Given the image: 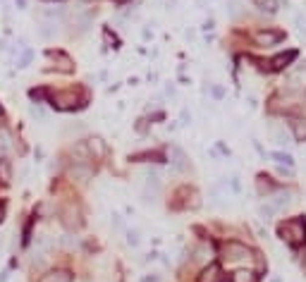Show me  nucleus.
<instances>
[{
	"label": "nucleus",
	"mask_w": 306,
	"mask_h": 282,
	"mask_svg": "<svg viewBox=\"0 0 306 282\" xmlns=\"http://www.w3.org/2000/svg\"><path fill=\"white\" fill-rule=\"evenodd\" d=\"M230 14H240V0H230Z\"/></svg>",
	"instance_id": "nucleus-26"
},
{
	"label": "nucleus",
	"mask_w": 306,
	"mask_h": 282,
	"mask_svg": "<svg viewBox=\"0 0 306 282\" xmlns=\"http://www.w3.org/2000/svg\"><path fill=\"white\" fill-rule=\"evenodd\" d=\"M280 234H282V239L290 246H302L306 242V223L299 220V218L287 220V223L280 225Z\"/></svg>",
	"instance_id": "nucleus-1"
},
{
	"label": "nucleus",
	"mask_w": 306,
	"mask_h": 282,
	"mask_svg": "<svg viewBox=\"0 0 306 282\" xmlns=\"http://www.w3.org/2000/svg\"><path fill=\"white\" fill-rule=\"evenodd\" d=\"M270 203H273V208H275V211H282V208H287V206H290V194H285V191H282V194H278L275 199H270Z\"/></svg>",
	"instance_id": "nucleus-14"
},
{
	"label": "nucleus",
	"mask_w": 306,
	"mask_h": 282,
	"mask_svg": "<svg viewBox=\"0 0 306 282\" xmlns=\"http://www.w3.org/2000/svg\"><path fill=\"white\" fill-rule=\"evenodd\" d=\"M285 39V34L282 31H258L256 34V41H258V46H275V43H280V41Z\"/></svg>",
	"instance_id": "nucleus-5"
},
{
	"label": "nucleus",
	"mask_w": 306,
	"mask_h": 282,
	"mask_svg": "<svg viewBox=\"0 0 306 282\" xmlns=\"http://www.w3.org/2000/svg\"><path fill=\"white\" fill-rule=\"evenodd\" d=\"M292 129H294V139L297 141H306V117L292 120Z\"/></svg>",
	"instance_id": "nucleus-10"
},
{
	"label": "nucleus",
	"mask_w": 306,
	"mask_h": 282,
	"mask_svg": "<svg viewBox=\"0 0 306 282\" xmlns=\"http://www.w3.org/2000/svg\"><path fill=\"white\" fill-rule=\"evenodd\" d=\"M170 153H173V156H170V161H173V168H175V170H180V172H182V170H186V156H184V151H182V148H177V146H173V148H170Z\"/></svg>",
	"instance_id": "nucleus-7"
},
{
	"label": "nucleus",
	"mask_w": 306,
	"mask_h": 282,
	"mask_svg": "<svg viewBox=\"0 0 306 282\" xmlns=\"http://www.w3.org/2000/svg\"><path fill=\"white\" fill-rule=\"evenodd\" d=\"M139 242H141V239H139V232H136V229H129V232H127V244H129V246H139Z\"/></svg>",
	"instance_id": "nucleus-21"
},
{
	"label": "nucleus",
	"mask_w": 306,
	"mask_h": 282,
	"mask_svg": "<svg viewBox=\"0 0 306 282\" xmlns=\"http://www.w3.org/2000/svg\"><path fill=\"white\" fill-rule=\"evenodd\" d=\"M2 215H5V211H2V206H0V223H2Z\"/></svg>",
	"instance_id": "nucleus-28"
},
{
	"label": "nucleus",
	"mask_w": 306,
	"mask_h": 282,
	"mask_svg": "<svg viewBox=\"0 0 306 282\" xmlns=\"http://www.w3.org/2000/svg\"><path fill=\"white\" fill-rule=\"evenodd\" d=\"M232 282H258V278L253 275L251 270H237L232 275Z\"/></svg>",
	"instance_id": "nucleus-13"
},
{
	"label": "nucleus",
	"mask_w": 306,
	"mask_h": 282,
	"mask_svg": "<svg viewBox=\"0 0 306 282\" xmlns=\"http://www.w3.org/2000/svg\"><path fill=\"white\" fill-rule=\"evenodd\" d=\"M223 254H225L227 261H242V258H246L251 251L240 242H227L225 246H223Z\"/></svg>",
	"instance_id": "nucleus-3"
},
{
	"label": "nucleus",
	"mask_w": 306,
	"mask_h": 282,
	"mask_svg": "<svg viewBox=\"0 0 306 282\" xmlns=\"http://www.w3.org/2000/svg\"><path fill=\"white\" fill-rule=\"evenodd\" d=\"M0 113H2V108H0Z\"/></svg>",
	"instance_id": "nucleus-30"
},
{
	"label": "nucleus",
	"mask_w": 306,
	"mask_h": 282,
	"mask_svg": "<svg viewBox=\"0 0 306 282\" xmlns=\"http://www.w3.org/2000/svg\"><path fill=\"white\" fill-rule=\"evenodd\" d=\"M110 225L118 229V232H122V229H124V223H122V218H120L118 213H113V220H110Z\"/></svg>",
	"instance_id": "nucleus-23"
},
{
	"label": "nucleus",
	"mask_w": 306,
	"mask_h": 282,
	"mask_svg": "<svg viewBox=\"0 0 306 282\" xmlns=\"http://www.w3.org/2000/svg\"><path fill=\"white\" fill-rule=\"evenodd\" d=\"M306 84V69H297L290 74V86H304Z\"/></svg>",
	"instance_id": "nucleus-15"
},
{
	"label": "nucleus",
	"mask_w": 306,
	"mask_h": 282,
	"mask_svg": "<svg viewBox=\"0 0 306 282\" xmlns=\"http://www.w3.org/2000/svg\"><path fill=\"white\" fill-rule=\"evenodd\" d=\"M51 101L58 110H74L77 108V94L74 91H55L51 96Z\"/></svg>",
	"instance_id": "nucleus-2"
},
{
	"label": "nucleus",
	"mask_w": 306,
	"mask_h": 282,
	"mask_svg": "<svg viewBox=\"0 0 306 282\" xmlns=\"http://www.w3.org/2000/svg\"><path fill=\"white\" fill-rule=\"evenodd\" d=\"M31 117H34V120H46V113H43V110H41V108H31Z\"/></svg>",
	"instance_id": "nucleus-25"
},
{
	"label": "nucleus",
	"mask_w": 306,
	"mask_h": 282,
	"mask_svg": "<svg viewBox=\"0 0 306 282\" xmlns=\"http://www.w3.org/2000/svg\"><path fill=\"white\" fill-rule=\"evenodd\" d=\"M294 24H297V29H299V31H304L306 34V14H294Z\"/></svg>",
	"instance_id": "nucleus-22"
},
{
	"label": "nucleus",
	"mask_w": 306,
	"mask_h": 282,
	"mask_svg": "<svg viewBox=\"0 0 306 282\" xmlns=\"http://www.w3.org/2000/svg\"><path fill=\"white\" fill-rule=\"evenodd\" d=\"M144 282H158V278H146Z\"/></svg>",
	"instance_id": "nucleus-27"
},
{
	"label": "nucleus",
	"mask_w": 306,
	"mask_h": 282,
	"mask_svg": "<svg viewBox=\"0 0 306 282\" xmlns=\"http://www.w3.org/2000/svg\"><path fill=\"white\" fill-rule=\"evenodd\" d=\"M273 141L280 144V146H285V144H290V136L285 129H273Z\"/></svg>",
	"instance_id": "nucleus-19"
},
{
	"label": "nucleus",
	"mask_w": 306,
	"mask_h": 282,
	"mask_svg": "<svg viewBox=\"0 0 306 282\" xmlns=\"http://www.w3.org/2000/svg\"><path fill=\"white\" fill-rule=\"evenodd\" d=\"M275 213H278V211L273 208V203H270V201H268V203H261V206H258V215H261L263 220H270V218H273Z\"/></svg>",
	"instance_id": "nucleus-18"
},
{
	"label": "nucleus",
	"mask_w": 306,
	"mask_h": 282,
	"mask_svg": "<svg viewBox=\"0 0 306 282\" xmlns=\"http://www.w3.org/2000/svg\"><path fill=\"white\" fill-rule=\"evenodd\" d=\"M0 179L2 182H10L12 179V170H10V163L7 161H0Z\"/></svg>",
	"instance_id": "nucleus-20"
},
{
	"label": "nucleus",
	"mask_w": 306,
	"mask_h": 282,
	"mask_svg": "<svg viewBox=\"0 0 306 282\" xmlns=\"http://www.w3.org/2000/svg\"><path fill=\"white\" fill-rule=\"evenodd\" d=\"M253 2H256V7L263 10V12H275V10H278V0H253Z\"/></svg>",
	"instance_id": "nucleus-16"
},
{
	"label": "nucleus",
	"mask_w": 306,
	"mask_h": 282,
	"mask_svg": "<svg viewBox=\"0 0 306 282\" xmlns=\"http://www.w3.org/2000/svg\"><path fill=\"white\" fill-rule=\"evenodd\" d=\"M89 151H91L93 156H98V158H101V156H106V146H103V141H101V139H91V141H89Z\"/></svg>",
	"instance_id": "nucleus-17"
},
{
	"label": "nucleus",
	"mask_w": 306,
	"mask_h": 282,
	"mask_svg": "<svg viewBox=\"0 0 306 282\" xmlns=\"http://www.w3.org/2000/svg\"><path fill=\"white\" fill-rule=\"evenodd\" d=\"M118 2H124V0H118Z\"/></svg>",
	"instance_id": "nucleus-29"
},
{
	"label": "nucleus",
	"mask_w": 306,
	"mask_h": 282,
	"mask_svg": "<svg viewBox=\"0 0 306 282\" xmlns=\"http://www.w3.org/2000/svg\"><path fill=\"white\" fill-rule=\"evenodd\" d=\"M10 148V136L7 132H0V151H7Z\"/></svg>",
	"instance_id": "nucleus-24"
},
{
	"label": "nucleus",
	"mask_w": 306,
	"mask_h": 282,
	"mask_svg": "<svg viewBox=\"0 0 306 282\" xmlns=\"http://www.w3.org/2000/svg\"><path fill=\"white\" fill-rule=\"evenodd\" d=\"M199 282H227L225 275H223V268L218 263H211L208 268L199 275Z\"/></svg>",
	"instance_id": "nucleus-4"
},
{
	"label": "nucleus",
	"mask_w": 306,
	"mask_h": 282,
	"mask_svg": "<svg viewBox=\"0 0 306 282\" xmlns=\"http://www.w3.org/2000/svg\"><path fill=\"white\" fill-rule=\"evenodd\" d=\"M62 223H65L67 227H79V225H81V218H79L77 206H67L65 213H62Z\"/></svg>",
	"instance_id": "nucleus-6"
},
{
	"label": "nucleus",
	"mask_w": 306,
	"mask_h": 282,
	"mask_svg": "<svg viewBox=\"0 0 306 282\" xmlns=\"http://www.w3.org/2000/svg\"><path fill=\"white\" fill-rule=\"evenodd\" d=\"M294 57H297V53H294V51H290V53H285V55H278V57L273 60V69H282V67H287V65L292 62Z\"/></svg>",
	"instance_id": "nucleus-11"
},
{
	"label": "nucleus",
	"mask_w": 306,
	"mask_h": 282,
	"mask_svg": "<svg viewBox=\"0 0 306 282\" xmlns=\"http://www.w3.org/2000/svg\"><path fill=\"white\" fill-rule=\"evenodd\" d=\"M41 282H72V275H69L67 270H53V273L43 275Z\"/></svg>",
	"instance_id": "nucleus-8"
},
{
	"label": "nucleus",
	"mask_w": 306,
	"mask_h": 282,
	"mask_svg": "<svg viewBox=\"0 0 306 282\" xmlns=\"http://www.w3.org/2000/svg\"><path fill=\"white\" fill-rule=\"evenodd\" d=\"M270 158L278 163V165H285V168H292V165H294V158H292V156H287V153H280V151H273V153H270Z\"/></svg>",
	"instance_id": "nucleus-12"
},
{
	"label": "nucleus",
	"mask_w": 306,
	"mask_h": 282,
	"mask_svg": "<svg viewBox=\"0 0 306 282\" xmlns=\"http://www.w3.org/2000/svg\"><path fill=\"white\" fill-rule=\"evenodd\" d=\"M69 175L77 177V179H89L93 172H91V168H89V165H84V163H77V165H72Z\"/></svg>",
	"instance_id": "nucleus-9"
}]
</instances>
